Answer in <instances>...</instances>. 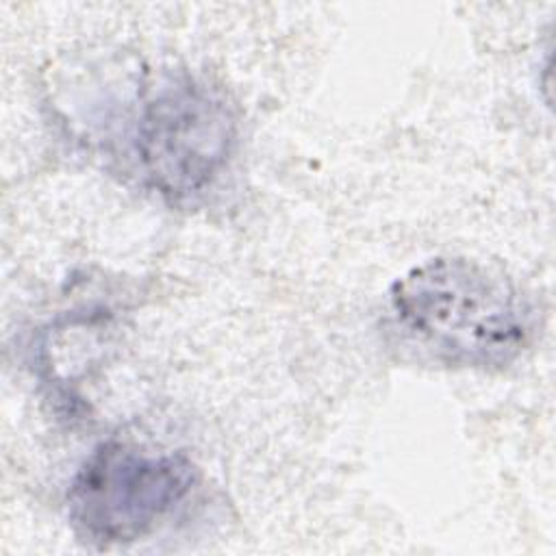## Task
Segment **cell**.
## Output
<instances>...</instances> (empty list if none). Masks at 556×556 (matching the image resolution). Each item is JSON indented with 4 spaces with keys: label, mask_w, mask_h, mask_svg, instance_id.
<instances>
[{
    "label": "cell",
    "mask_w": 556,
    "mask_h": 556,
    "mask_svg": "<svg viewBox=\"0 0 556 556\" xmlns=\"http://www.w3.org/2000/svg\"><path fill=\"white\" fill-rule=\"evenodd\" d=\"M387 295L393 339L439 367L504 371L534 339L530 300L504 271L469 256L428 258Z\"/></svg>",
    "instance_id": "cell-1"
},
{
    "label": "cell",
    "mask_w": 556,
    "mask_h": 556,
    "mask_svg": "<svg viewBox=\"0 0 556 556\" xmlns=\"http://www.w3.org/2000/svg\"><path fill=\"white\" fill-rule=\"evenodd\" d=\"M239 146L228 93L187 70H167L143 93L130 126V152L143 185L169 204L208 193Z\"/></svg>",
    "instance_id": "cell-2"
},
{
    "label": "cell",
    "mask_w": 556,
    "mask_h": 556,
    "mask_svg": "<svg viewBox=\"0 0 556 556\" xmlns=\"http://www.w3.org/2000/svg\"><path fill=\"white\" fill-rule=\"evenodd\" d=\"M198 467L182 452L106 439L70 480V526L83 543L100 549L141 541L174 517L198 486Z\"/></svg>",
    "instance_id": "cell-3"
}]
</instances>
